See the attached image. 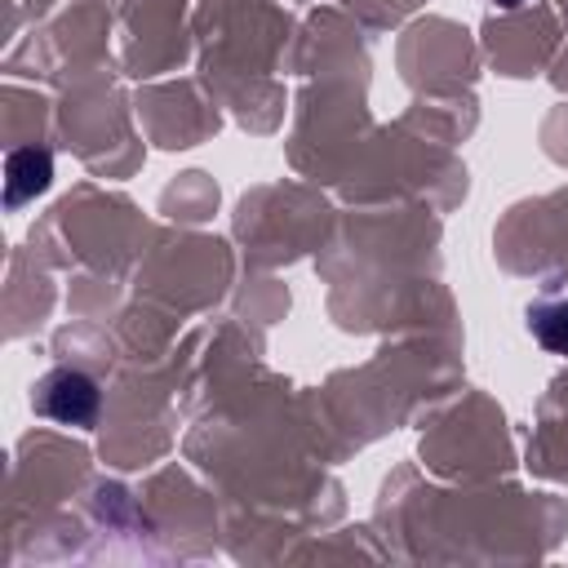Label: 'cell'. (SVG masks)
Here are the masks:
<instances>
[{"label":"cell","instance_id":"cell-2","mask_svg":"<svg viewBox=\"0 0 568 568\" xmlns=\"http://www.w3.org/2000/svg\"><path fill=\"white\" fill-rule=\"evenodd\" d=\"M49 178H53V155H49L44 146H22V151H13L9 164H4V204H9V209L27 204L31 195H40V191L49 186Z\"/></svg>","mask_w":568,"mask_h":568},{"label":"cell","instance_id":"cell-1","mask_svg":"<svg viewBox=\"0 0 568 568\" xmlns=\"http://www.w3.org/2000/svg\"><path fill=\"white\" fill-rule=\"evenodd\" d=\"M98 382L80 368H53L36 382V395H31V408L40 417H53L62 426H93L98 417Z\"/></svg>","mask_w":568,"mask_h":568},{"label":"cell","instance_id":"cell-4","mask_svg":"<svg viewBox=\"0 0 568 568\" xmlns=\"http://www.w3.org/2000/svg\"><path fill=\"white\" fill-rule=\"evenodd\" d=\"M493 4H501V9H515V4H519V0H493Z\"/></svg>","mask_w":568,"mask_h":568},{"label":"cell","instance_id":"cell-3","mask_svg":"<svg viewBox=\"0 0 568 568\" xmlns=\"http://www.w3.org/2000/svg\"><path fill=\"white\" fill-rule=\"evenodd\" d=\"M528 333L550 351L568 355V297H541L528 306Z\"/></svg>","mask_w":568,"mask_h":568}]
</instances>
